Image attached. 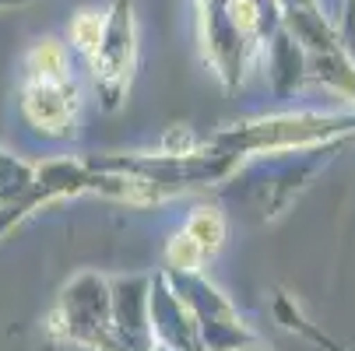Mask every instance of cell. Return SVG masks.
I'll list each match as a JSON object with an SVG mask.
<instances>
[{"mask_svg":"<svg viewBox=\"0 0 355 351\" xmlns=\"http://www.w3.org/2000/svg\"><path fill=\"white\" fill-rule=\"evenodd\" d=\"M229 235V222L222 208H197L183 218V225L169 235L162 249V271H180V274H200L205 264L222 249Z\"/></svg>","mask_w":355,"mask_h":351,"instance_id":"obj_5","label":"cell"},{"mask_svg":"<svg viewBox=\"0 0 355 351\" xmlns=\"http://www.w3.org/2000/svg\"><path fill=\"white\" fill-rule=\"evenodd\" d=\"M275 316H278V323L285 327V330H292V334H299V337H306V341H313L317 348H324V351H348L345 344H338L334 337H327L306 313H302L288 295H278L275 298Z\"/></svg>","mask_w":355,"mask_h":351,"instance_id":"obj_7","label":"cell"},{"mask_svg":"<svg viewBox=\"0 0 355 351\" xmlns=\"http://www.w3.org/2000/svg\"><path fill=\"white\" fill-rule=\"evenodd\" d=\"M35 172H39V162H28V159L8 152V147H0V208L18 204L32 190Z\"/></svg>","mask_w":355,"mask_h":351,"instance_id":"obj_6","label":"cell"},{"mask_svg":"<svg viewBox=\"0 0 355 351\" xmlns=\"http://www.w3.org/2000/svg\"><path fill=\"white\" fill-rule=\"evenodd\" d=\"M71 39L88 57L92 78H95V88L103 95V102L110 109H116L127 95V84L134 74V49H137L130 8L120 0L110 15L81 11L78 21L71 25Z\"/></svg>","mask_w":355,"mask_h":351,"instance_id":"obj_2","label":"cell"},{"mask_svg":"<svg viewBox=\"0 0 355 351\" xmlns=\"http://www.w3.org/2000/svg\"><path fill=\"white\" fill-rule=\"evenodd\" d=\"M18 109L25 127L42 141H74L81 120V95L71 74L67 49L57 39H39L25 60L18 78Z\"/></svg>","mask_w":355,"mask_h":351,"instance_id":"obj_1","label":"cell"},{"mask_svg":"<svg viewBox=\"0 0 355 351\" xmlns=\"http://www.w3.org/2000/svg\"><path fill=\"white\" fill-rule=\"evenodd\" d=\"M159 274L166 278V285L176 291L183 309L190 313L205 351H239L250 344H261L257 330L246 327V320L236 313L225 291L211 285L205 274H180V271H159Z\"/></svg>","mask_w":355,"mask_h":351,"instance_id":"obj_3","label":"cell"},{"mask_svg":"<svg viewBox=\"0 0 355 351\" xmlns=\"http://www.w3.org/2000/svg\"><path fill=\"white\" fill-rule=\"evenodd\" d=\"M239 351H268V348H261V344H250V348H239Z\"/></svg>","mask_w":355,"mask_h":351,"instance_id":"obj_8","label":"cell"},{"mask_svg":"<svg viewBox=\"0 0 355 351\" xmlns=\"http://www.w3.org/2000/svg\"><path fill=\"white\" fill-rule=\"evenodd\" d=\"M110 316H113L110 278L85 271L60 288L53 309L46 316V334L81 351H98L110 330Z\"/></svg>","mask_w":355,"mask_h":351,"instance_id":"obj_4","label":"cell"}]
</instances>
